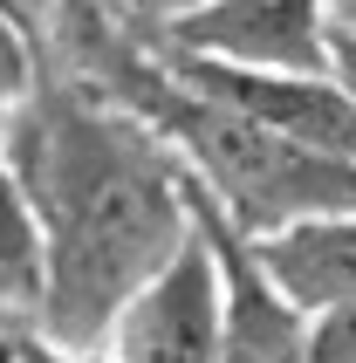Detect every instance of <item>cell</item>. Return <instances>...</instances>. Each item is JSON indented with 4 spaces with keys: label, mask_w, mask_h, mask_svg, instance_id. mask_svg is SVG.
Masks as SVG:
<instances>
[{
    "label": "cell",
    "mask_w": 356,
    "mask_h": 363,
    "mask_svg": "<svg viewBox=\"0 0 356 363\" xmlns=\"http://www.w3.org/2000/svg\"><path fill=\"white\" fill-rule=\"evenodd\" d=\"M329 82L356 103V28H343V21L329 28Z\"/></svg>",
    "instance_id": "obj_10"
},
{
    "label": "cell",
    "mask_w": 356,
    "mask_h": 363,
    "mask_svg": "<svg viewBox=\"0 0 356 363\" xmlns=\"http://www.w3.org/2000/svg\"><path fill=\"white\" fill-rule=\"evenodd\" d=\"M219 329H226V274H219L213 233L192 199L185 247L123 295V308L96 343V363H213Z\"/></svg>",
    "instance_id": "obj_2"
},
{
    "label": "cell",
    "mask_w": 356,
    "mask_h": 363,
    "mask_svg": "<svg viewBox=\"0 0 356 363\" xmlns=\"http://www.w3.org/2000/svg\"><path fill=\"white\" fill-rule=\"evenodd\" d=\"M329 28H336L329 0H206L172 28L130 41L219 69H254V76H329Z\"/></svg>",
    "instance_id": "obj_3"
},
{
    "label": "cell",
    "mask_w": 356,
    "mask_h": 363,
    "mask_svg": "<svg viewBox=\"0 0 356 363\" xmlns=\"http://www.w3.org/2000/svg\"><path fill=\"white\" fill-rule=\"evenodd\" d=\"M0 164L41 240L35 343L96 357L123 295L192 233V179L151 123L41 55L35 89L0 117Z\"/></svg>",
    "instance_id": "obj_1"
},
{
    "label": "cell",
    "mask_w": 356,
    "mask_h": 363,
    "mask_svg": "<svg viewBox=\"0 0 356 363\" xmlns=\"http://www.w3.org/2000/svg\"><path fill=\"white\" fill-rule=\"evenodd\" d=\"M350 7H356V0H329V14H350Z\"/></svg>",
    "instance_id": "obj_14"
},
{
    "label": "cell",
    "mask_w": 356,
    "mask_h": 363,
    "mask_svg": "<svg viewBox=\"0 0 356 363\" xmlns=\"http://www.w3.org/2000/svg\"><path fill=\"white\" fill-rule=\"evenodd\" d=\"M192 199H199V185H192ZM199 220L213 233L219 274H226V329H219L213 363H308V315L274 295V281L254 267L247 240L206 199H199Z\"/></svg>",
    "instance_id": "obj_5"
},
{
    "label": "cell",
    "mask_w": 356,
    "mask_h": 363,
    "mask_svg": "<svg viewBox=\"0 0 356 363\" xmlns=\"http://www.w3.org/2000/svg\"><path fill=\"white\" fill-rule=\"evenodd\" d=\"M35 308H41V240L7 164H0V329L35 336Z\"/></svg>",
    "instance_id": "obj_7"
},
{
    "label": "cell",
    "mask_w": 356,
    "mask_h": 363,
    "mask_svg": "<svg viewBox=\"0 0 356 363\" xmlns=\"http://www.w3.org/2000/svg\"><path fill=\"white\" fill-rule=\"evenodd\" d=\"M247 254H254V267L274 281V295L295 302L301 315L356 302V213L288 226V233H267V240H247Z\"/></svg>",
    "instance_id": "obj_6"
},
{
    "label": "cell",
    "mask_w": 356,
    "mask_h": 363,
    "mask_svg": "<svg viewBox=\"0 0 356 363\" xmlns=\"http://www.w3.org/2000/svg\"><path fill=\"white\" fill-rule=\"evenodd\" d=\"M35 76H41V41L28 35L21 21L0 14V117H7L28 89H35Z\"/></svg>",
    "instance_id": "obj_8"
},
{
    "label": "cell",
    "mask_w": 356,
    "mask_h": 363,
    "mask_svg": "<svg viewBox=\"0 0 356 363\" xmlns=\"http://www.w3.org/2000/svg\"><path fill=\"white\" fill-rule=\"evenodd\" d=\"M35 357V336H14V329H0V363H28Z\"/></svg>",
    "instance_id": "obj_12"
},
{
    "label": "cell",
    "mask_w": 356,
    "mask_h": 363,
    "mask_svg": "<svg viewBox=\"0 0 356 363\" xmlns=\"http://www.w3.org/2000/svg\"><path fill=\"white\" fill-rule=\"evenodd\" d=\"M0 14L21 21V28L41 41V35H48V21H55V0H0Z\"/></svg>",
    "instance_id": "obj_11"
},
{
    "label": "cell",
    "mask_w": 356,
    "mask_h": 363,
    "mask_svg": "<svg viewBox=\"0 0 356 363\" xmlns=\"http://www.w3.org/2000/svg\"><path fill=\"white\" fill-rule=\"evenodd\" d=\"M28 363H96V357H55V350H41V343H35V357H28Z\"/></svg>",
    "instance_id": "obj_13"
},
{
    "label": "cell",
    "mask_w": 356,
    "mask_h": 363,
    "mask_svg": "<svg viewBox=\"0 0 356 363\" xmlns=\"http://www.w3.org/2000/svg\"><path fill=\"white\" fill-rule=\"evenodd\" d=\"M308 363H356V302L308 315Z\"/></svg>",
    "instance_id": "obj_9"
},
{
    "label": "cell",
    "mask_w": 356,
    "mask_h": 363,
    "mask_svg": "<svg viewBox=\"0 0 356 363\" xmlns=\"http://www.w3.org/2000/svg\"><path fill=\"white\" fill-rule=\"evenodd\" d=\"M144 55L158 62L178 89H192V96L260 123L267 138H288V144H301V151L356 164V103L343 96L329 76H254V69H219V62L165 55V48H144Z\"/></svg>",
    "instance_id": "obj_4"
},
{
    "label": "cell",
    "mask_w": 356,
    "mask_h": 363,
    "mask_svg": "<svg viewBox=\"0 0 356 363\" xmlns=\"http://www.w3.org/2000/svg\"><path fill=\"white\" fill-rule=\"evenodd\" d=\"M336 21H343V28H356V7H350V14H336Z\"/></svg>",
    "instance_id": "obj_15"
}]
</instances>
